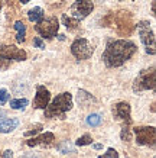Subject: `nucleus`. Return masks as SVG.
<instances>
[{
	"label": "nucleus",
	"instance_id": "obj_8",
	"mask_svg": "<svg viewBox=\"0 0 156 158\" xmlns=\"http://www.w3.org/2000/svg\"><path fill=\"white\" fill-rule=\"evenodd\" d=\"M71 54L77 60H88L94 54V48L85 38H77L71 44Z\"/></svg>",
	"mask_w": 156,
	"mask_h": 158
},
{
	"label": "nucleus",
	"instance_id": "obj_18",
	"mask_svg": "<svg viewBox=\"0 0 156 158\" xmlns=\"http://www.w3.org/2000/svg\"><path fill=\"white\" fill-rule=\"evenodd\" d=\"M62 22L65 25V28L70 29V31H74V29L80 28V20L75 19V18H70L66 15H62Z\"/></svg>",
	"mask_w": 156,
	"mask_h": 158
},
{
	"label": "nucleus",
	"instance_id": "obj_17",
	"mask_svg": "<svg viewBox=\"0 0 156 158\" xmlns=\"http://www.w3.org/2000/svg\"><path fill=\"white\" fill-rule=\"evenodd\" d=\"M28 18L30 22H35V23H38L41 20L43 19V9L41 7H33L28 12Z\"/></svg>",
	"mask_w": 156,
	"mask_h": 158
},
{
	"label": "nucleus",
	"instance_id": "obj_24",
	"mask_svg": "<svg viewBox=\"0 0 156 158\" xmlns=\"http://www.w3.org/2000/svg\"><path fill=\"white\" fill-rule=\"evenodd\" d=\"M120 138H122V141H124V142L132 141V134H130L129 126H123V129H122V132H120Z\"/></svg>",
	"mask_w": 156,
	"mask_h": 158
},
{
	"label": "nucleus",
	"instance_id": "obj_32",
	"mask_svg": "<svg viewBox=\"0 0 156 158\" xmlns=\"http://www.w3.org/2000/svg\"><path fill=\"white\" fill-rule=\"evenodd\" d=\"M20 158H38V157H35V155H23V157H20Z\"/></svg>",
	"mask_w": 156,
	"mask_h": 158
},
{
	"label": "nucleus",
	"instance_id": "obj_15",
	"mask_svg": "<svg viewBox=\"0 0 156 158\" xmlns=\"http://www.w3.org/2000/svg\"><path fill=\"white\" fill-rule=\"evenodd\" d=\"M18 125H19V120L16 118H10V119L0 122V134H9L18 128Z\"/></svg>",
	"mask_w": 156,
	"mask_h": 158
},
{
	"label": "nucleus",
	"instance_id": "obj_14",
	"mask_svg": "<svg viewBox=\"0 0 156 158\" xmlns=\"http://www.w3.org/2000/svg\"><path fill=\"white\" fill-rule=\"evenodd\" d=\"M77 102H78V105L81 106V107H88V106L94 105V103H97V99H95L94 96H91L88 91L85 90H78V94H77Z\"/></svg>",
	"mask_w": 156,
	"mask_h": 158
},
{
	"label": "nucleus",
	"instance_id": "obj_13",
	"mask_svg": "<svg viewBox=\"0 0 156 158\" xmlns=\"http://www.w3.org/2000/svg\"><path fill=\"white\" fill-rule=\"evenodd\" d=\"M54 142H55V135L52 132H45V134L39 135V136H33L29 141H26V145L28 147H38V145H41V147L49 148V147L54 145Z\"/></svg>",
	"mask_w": 156,
	"mask_h": 158
},
{
	"label": "nucleus",
	"instance_id": "obj_26",
	"mask_svg": "<svg viewBox=\"0 0 156 158\" xmlns=\"http://www.w3.org/2000/svg\"><path fill=\"white\" fill-rule=\"evenodd\" d=\"M9 100V93L6 89H0V105H6Z\"/></svg>",
	"mask_w": 156,
	"mask_h": 158
},
{
	"label": "nucleus",
	"instance_id": "obj_30",
	"mask_svg": "<svg viewBox=\"0 0 156 158\" xmlns=\"http://www.w3.org/2000/svg\"><path fill=\"white\" fill-rule=\"evenodd\" d=\"M5 116H6V112L3 109H0V119H3Z\"/></svg>",
	"mask_w": 156,
	"mask_h": 158
},
{
	"label": "nucleus",
	"instance_id": "obj_21",
	"mask_svg": "<svg viewBox=\"0 0 156 158\" xmlns=\"http://www.w3.org/2000/svg\"><path fill=\"white\" fill-rule=\"evenodd\" d=\"M43 129V125L42 123H36V125H33L32 128H29V131H26L23 134V136H26V138H30V136H33V135H36L39 134L41 131Z\"/></svg>",
	"mask_w": 156,
	"mask_h": 158
},
{
	"label": "nucleus",
	"instance_id": "obj_23",
	"mask_svg": "<svg viewBox=\"0 0 156 158\" xmlns=\"http://www.w3.org/2000/svg\"><path fill=\"white\" fill-rule=\"evenodd\" d=\"M78 147H84V145H90V144H93V138H91V135H88V134H85V135H82L81 138H78L77 139V142H75Z\"/></svg>",
	"mask_w": 156,
	"mask_h": 158
},
{
	"label": "nucleus",
	"instance_id": "obj_33",
	"mask_svg": "<svg viewBox=\"0 0 156 158\" xmlns=\"http://www.w3.org/2000/svg\"><path fill=\"white\" fill-rule=\"evenodd\" d=\"M20 3H22V5H26V3H28V2H30V0H19Z\"/></svg>",
	"mask_w": 156,
	"mask_h": 158
},
{
	"label": "nucleus",
	"instance_id": "obj_29",
	"mask_svg": "<svg viewBox=\"0 0 156 158\" xmlns=\"http://www.w3.org/2000/svg\"><path fill=\"white\" fill-rule=\"evenodd\" d=\"M155 2H156V0H153V2H152V15H153V16H155V5H156V3H155Z\"/></svg>",
	"mask_w": 156,
	"mask_h": 158
},
{
	"label": "nucleus",
	"instance_id": "obj_3",
	"mask_svg": "<svg viewBox=\"0 0 156 158\" xmlns=\"http://www.w3.org/2000/svg\"><path fill=\"white\" fill-rule=\"evenodd\" d=\"M72 109V96L71 93L64 91L58 94L51 105L45 107V118L48 119H65V115L68 110Z\"/></svg>",
	"mask_w": 156,
	"mask_h": 158
},
{
	"label": "nucleus",
	"instance_id": "obj_28",
	"mask_svg": "<svg viewBox=\"0 0 156 158\" xmlns=\"http://www.w3.org/2000/svg\"><path fill=\"white\" fill-rule=\"evenodd\" d=\"M2 157H3V158H12V157H13V151H12V149H6Z\"/></svg>",
	"mask_w": 156,
	"mask_h": 158
},
{
	"label": "nucleus",
	"instance_id": "obj_9",
	"mask_svg": "<svg viewBox=\"0 0 156 158\" xmlns=\"http://www.w3.org/2000/svg\"><path fill=\"white\" fill-rule=\"evenodd\" d=\"M134 135H136V141L139 145L155 147L156 129L153 126H137L134 128Z\"/></svg>",
	"mask_w": 156,
	"mask_h": 158
},
{
	"label": "nucleus",
	"instance_id": "obj_25",
	"mask_svg": "<svg viewBox=\"0 0 156 158\" xmlns=\"http://www.w3.org/2000/svg\"><path fill=\"white\" fill-rule=\"evenodd\" d=\"M98 158H118V152L114 148H109L107 152L104 154V155H100Z\"/></svg>",
	"mask_w": 156,
	"mask_h": 158
},
{
	"label": "nucleus",
	"instance_id": "obj_19",
	"mask_svg": "<svg viewBox=\"0 0 156 158\" xmlns=\"http://www.w3.org/2000/svg\"><path fill=\"white\" fill-rule=\"evenodd\" d=\"M57 149L61 154H72V152H75V148L71 145L70 141H62L59 145H57Z\"/></svg>",
	"mask_w": 156,
	"mask_h": 158
},
{
	"label": "nucleus",
	"instance_id": "obj_27",
	"mask_svg": "<svg viewBox=\"0 0 156 158\" xmlns=\"http://www.w3.org/2000/svg\"><path fill=\"white\" fill-rule=\"evenodd\" d=\"M33 45H35L36 48H39V49H43V48H45V42H43V41L39 38V36H36V38L33 39Z\"/></svg>",
	"mask_w": 156,
	"mask_h": 158
},
{
	"label": "nucleus",
	"instance_id": "obj_6",
	"mask_svg": "<svg viewBox=\"0 0 156 158\" xmlns=\"http://www.w3.org/2000/svg\"><path fill=\"white\" fill-rule=\"evenodd\" d=\"M136 26H137V31H139V35H140V39H142L143 45L146 48V52L150 54V55H155L156 54V38L150 28V23L147 20H140V22H137Z\"/></svg>",
	"mask_w": 156,
	"mask_h": 158
},
{
	"label": "nucleus",
	"instance_id": "obj_5",
	"mask_svg": "<svg viewBox=\"0 0 156 158\" xmlns=\"http://www.w3.org/2000/svg\"><path fill=\"white\" fill-rule=\"evenodd\" d=\"M155 67L146 68V70H142L139 73V76L134 78L133 81V91L134 93H139V91L143 90H153L156 86V80H155Z\"/></svg>",
	"mask_w": 156,
	"mask_h": 158
},
{
	"label": "nucleus",
	"instance_id": "obj_20",
	"mask_svg": "<svg viewBox=\"0 0 156 158\" xmlns=\"http://www.w3.org/2000/svg\"><path fill=\"white\" fill-rule=\"evenodd\" d=\"M28 99H14V100H10V107L14 110H23L28 106Z\"/></svg>",
	"mask_w": 156,
	"mask_h": 158
},
{
	"label": "nucleus",
	"instance_id": "obj_7",
	"mask_svg": "<svg viewBox=\"0 0 156 158\" xmlns=\"http://www.w3.org/2000/svg\"><path fill=\"white\" fill-rule=\"evenodd\" d=\"M58 29H59V22L55 16H51L45 20H41L38 23L35 25V31L38 32L42 38L46 39H52L54 36H57L58 34Z\"/></svg>",
	"mask_w": 156,
	"mask_h": 158
},
{
	"label": "nucleus",
	"instance_id": "obj_12",
	"mask_svg": "<svg viewBox=\"0 0 156 158\" xmlns=\"http://www.w3.org/2000/svg\"><path fill=\"white\" fill-rule=\"evenodd\" d=\"M51 100V93L48 89H45V86H38L36 87V96L33 100V107L35 109H45L49 105Z\"/></svg>",
	"mask_w": 156,
	"mask_h": 158
},
{
	"label": "nucleus",
	"instance_id": "obj_10",
	"mask_svg": "<svg viewBox=\"0 0 156 158\" xmlns=\"http://www.w3.org/2000/svg\"><path fill=\"white\" fill-rule=\"evenodd\" d=\"M93 9H94V3L91 0H75L72 3L70 12H71L72 18L81 20L84 18H87L93 12Z\"/></svg>",
	"mask_w": 156,
	"mask_h": 158
},
{
	"label": "nucleus",
	"instance_id": "obj_22",
	"mask_svg": "<svg viewBox=\"0 0 156 158\" xmlns=\"http://www.w3.org/2000/svg\"><path fill=\"white\" fill-rule=\"evenodd\" d=\"M100 123H101V116L98 113H91L87 118V125H90V126H98Z\"/></svg>",
	"mask_w": 156,
	"mask_h": 158
},
{
	"label": "nucleus",
	"instance_id": "obj_35",
	"mask_svg": "<svg viewBox=\"0 0 156 158\" xmlns=\"http://www.w3.org/2000/svg\"><path fill=\"white\" fill-rule=\"evenodd\" d=\"M97 2H106V0H97Z\"/></svg>",
	"mask_w": 156,
	"mask_h": 158
},
{
	"label": "nucleus",
	"instance_id": "obj_31",
	"mask_svg": "<svg viewBox=\"0 0 156 158\" xmlns=\"http://www.w3.org/2000/svg\"><path fill=\"white\" fill-rule=\"evenodd\" d=\"M94 148H95V149H101V148H103V145H101V144H95Z\"/></svg>",
	"mask_w": 156,
	"mask_h": 158
},
{
	"label": "nucleus",
	"instance_id": "obj_11",
	"mask_svg": "<svg viewBox=\"0 0 156 158\" xmlns=\"http://www.w3.org/2000/svg\"><path fill=\"white\" fill-rule=\"evenodd\" d=\"M113 116L116 118L117 120L123 122L124 126H129L132 123V118H130V105L127 102H118L116 105L113 106Z\"/></svg>",
	"mask_w": 156,
	"mask_h": 158
},
{
	"label": "nucleus",
	"instance_id": "obj_16",
	"mask_svg": "<svg viewBox=\"0 0 156 158\" xmlns=\"http://www.w3.org/2000/svg\"><path fill=\"white\" fill-rule=\"evenodd\" d=\"M14 29L18 31V35H16V42L18 44H22L25 42V36H26V25H25L23 20H16L14 22Z\"/></svg>",
	"mask_w": 156,
	"mask_h": 158
},
{
	"label": "nucleus",
	"instance_id": "obj_1",
	"mask_svg": "<svg viewBox=\"0 0 156 158\" xmlns=\"http://www.w3.org/2000/svg\"><path fill=\"white\" fill-rule=\"evenodd\" d=\"M136 44L126 39H110L103 52V61L107 67H120L136 54Z\"/></svg>",
	"mask_w": 156,
	"mask_h": 158
},
{
	"label": "nucleus",
	"instance_id": "obj_4",
	"mask_svg": "<svg viewBox=\"0 0 156 158\" xmlns=\"http://www.w3.org/2000/svg\"><path fill=\"white\" fill-rule=\"evenodd\" d=\"M26 51L14 45H0V68L6 70L13 61H25Z\"/></svg>",
	"mask_w": 156,
	"mask_h": 158
},
{
	"label": "nucleus",
	"instance_id": "obj_34",
	"mask_svg": "<svg viewBox=\"0 0 156 158\" xmlns=\"http://www.w3.org/2000/svg\"><path fill=\"white\" fill-rule=\"evenodd\" d=\"M0 9H2V0H0Z\"/></svg>",
	"mask_w": 156,
	"mask_h": 158
},
{
	"label": "nucleus",
	"instance_id": "obj_2",
	"mask_svg": "<svg viewBox=\"0 0 156 158\" xmlns=\"http://www.w3.org/2000/svg\"><path fill=\"white\" fill-rule=\"evenodd\" d=\"M103 25L104 26L113 25L120 36H129L136 28L133 22V15L129 10H118L116 13L107 15L103 19Z\"/></svg>",
	"mask_w": 156,
	"mask_h": 158
}]
</instances>
